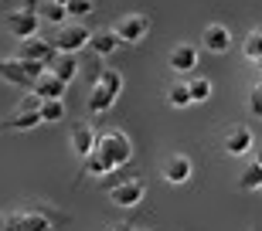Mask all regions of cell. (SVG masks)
<instances>
[{
  "label": "cell",
  "mask_w": 262,
  "mask_h": 231,
  "mask_svg": "<svg viewBox=\"0 0 262 231\" xmlns=\"http://www.w3.org/2000/svg\"><path fill=\"white\" fill-rule=\"evenodd\" d=\"M65 119V99H41V123Z\"/></svg>",
  "instance_id": "cell-21"
},
{
  "label": "cell",
  "mask_w": 262,
  "mask_h": 231,
  "mask_svg": "<svg viewBox=\"0 0 262 231\" xmlns=\"http://www.w3.org/2000/svg\"><path fill=\"white\" fill-rule=\"evenodd\" d=\"M51 44H55L58 55H78L82 48L92 44V31H89L82 20H72V24H61L58 28V34L51 38Z\"/></svg>",
  "instance_id": "cell-2"
},
{
  "label": "cell",
  "mask_w": 262,
  "mask_h": 231,
  "mask_svg": "<svg viewBox=\"0 0 262 231\" xmlns=\"http://www.w3.org/2000/svg\"><path fill=\"white\" fill-rule=\"evenodd\" d=\"M259 191H262V187H259Z\"/></svg>",
  "instance_id": "cell-35"
},
{
  "label": "cell",
  "mask_w": 262,
  "mask_h": 231,
  "mask_svg": "<svg viewBox=\"0 0 262 231\" xmlns=\"http://www.w3.org/2000/svg\"><path fill=\"white\" fill-rule=\"evenodd\" d=\"M119 44H123V41H119V34L113 28H106V31H96V34H92V44H89V48L96 51L99 58H109L113 51L119 48Z\"/></svg>",
  "instance_id": "cell-16"
},
{
  "label": "cell",
  "mask_w": 262,
  "mask_h": 231,
  "mask_svg": "<svg viewBox=\"0 0 262 231\" xmlns=\"http://www.w3.org/2000/svg\"><path fill=\"white\" fill-rule=\"evenodd\" d=\"M96 82H99L102 88H109L113 96H123V75H119L116 68H99Z\"/></svg>",
  "instance_id": "cell-22"
},
{
  "label": "cell",
  "mask_w": 262,
  "mask_h": 231,
  "mask_svg": "<svg viewBox=\"0 0 262 231\" xmlns=\"http://www.w3.org/2000/svg\"><path fill=\"white\" fill-rule=\"evenodd\" d=\"M0 78L7 82V85H17V88H34V75L28 72V61H20V58H0Z\"/></svg>",
  "instance_id": "cell-6"
},
{
  "label": "cell",
  "mask_w": 262,
  "mask_h": 231,
  "mask_svg": "<svg viewBox=\"0 0 262 231\" xmlns=\"http://www.w3.org/2000/svg\"><path fill=\"white\" fill-rule=\"evenodd\" d=\"M78 68H82L78 65V55H55V61L48 65V72H55L65 85H72V82L78 78Z\"/></svg>",
  "instance_id": "cell-15"
},
{
  "label": "cell",
  "mask_w": 262,
  "mask_h": 231,
  "mask_svg": "<svg viewBox=\"0 0 262 231\" xmlns=\"http://www.w3.org/2000/svg\"><path fill=\"white\" fill-rule=\"evenodd\" d=\"M133 231H146V228H133Z\"/></svg>",
  "instance_id": "cell-32"
},
{
  "label": "cell",
  "mask_w": 262,
  "mask_h": 231,
  "mask_svg": "<svg viewBox=\"0 0 262 231\" xmlns=\"http://www.w3.org/2000/svg\"><path fill=\"white\" fill-rule=\"evenodd\" d=\"M0 221H4V218H0Z\"/></svg>",
  "instance_id": "cell-34"
},
{
  "label": "cell",
  "mask_w": 262,
  "mask_h": 231,
  "mask_svg": "<svg viewBox=\"0 0 262 231\" xmlns=\"http://www.w3.org/2000/svg\"><path fill=\"white\" fill-rule=\"evenodd\" d=\"M255 164H259V167H262V146H259V156H255Z\"/></svg>",
  "instance_id": "cell-30"
},
{
  "label": "cell",
  "mask_w": 262,
  "mask_h": 231,
  "mask_svg": "<svg viewBox=\"0 0 262 231\" xmlns=\"http://www.w3.org/2000/svg\"><path fill=\"white\" fill-rule=\"evenodd\" d=\"M167 106L170 109H187V106H194V99H191V85L187 82H174V85H167Z\"/></svg>",
  "instance_id": "cell-18"
},
{
  "label": "cell",
  "mask_w": 262,
  "mask_h": 231,
  "mask_svg": "<svg viewBox=\"0 0 262 231\" xmlns=\"http://www.w3.org/2000/svg\"><path fill=\"white\" fill-rule=\"evenodd\" d=\"M146 197V187L143 180H136V177H126V180H119L109 187V201L116 204V207H140Z\"/></svg>",
  "instance_id": "cell-4"
},
{
  "label": "cell",
  "mask_w": 262,
  "mask_h": 231,
  "mask_svg": "<svg viewBox=\"0 0 262 231\" xmlns=\"http://www.w3.org/2000/svg\"><path fill=\"white\" fill-rule=\"evenodd\" d=\"M191 173H194V164H191L184 153H174V156L164 160V180L167 183H187Z\"/></svg>",
  "instance_id": "cell-11"
},
{
  "label": "cell",
  "mask_w": 262,
  "mask_h": 231,
  "mask_svg": "<svg viewBox=\"0 0 262 231\" xmlns=\"http://www.w3.org/2000/svg\"><path fill=\"white\" fill-rule=\"evenodd\" d=\"M201 41H204V51H211V55H228L232 51V28L228 24H204V34H201Z\"/></svg>",
  "instance_id": "cell-8"
},
{
  "label": "cell",
  "mask_w": 262,
  "mask_h": 231,
  "mask_svg": "<svg viewBox=\"0 0 262 231\" xmlns=\"http://www.w3.org/2000/svg\"><path fill=\"white\" fill-rule=\"evenodd\" d=\"M252 231H259V228H252Z\"/></svg>",
  "instance_id": "cell-33"
},
{
  "label": "cell",
  "mask_w": 262,
  "mask_h": 231,
  "mask_svg": "<svg viewBox=\"0 0 262 231\" xmlns=\"http://www.w3.org/2000/svg\"><path fill=\"white\" fill-rule=\"evenodd\" d=\"M109 231H133V224H113Z\"/></svg>",
  "instance_id": "cell-29"
},
{
  "label": "cell",
  "mask_w": 262,
  "mask_h": 231,
  "mask_svg": "<svg viewBox=\"0 0 262 231\" xmlns=\"http://www.w3.org/2000/svg\"><path fill=\"white\" fill-rule=\"evenodd\" d=\"M34 126H41V106L38 109H20L14 112V119H10V129H17V133H28V129H34Z\"/></svg>",
  "instance_id": "cell-19"
},
{
  "label": "cell",
  "mask_w": 262,
  "mask_h": 231,
  "mask_svg": "<svg viewBox=\"0 0 262 231\" xmlns=\"http://www.w3.org/2000/svg\"><path fill=\"white\" fill-rule=\"evenodd\" d=\"M96 153L102 156L113 170H119V167H126L129 160H133V143H129V136L123 133V129H102V133L96 136Z\"/></svg>",
  "instance_id": "cell-1"
},
{
  "label": "cell",
  "mask_w": 262,
  "mask_h": 231,
  "mask_svg": "<svg viewBox=\"0 0 262 231\" xmlns=\"http://www.w3.org/2000/svg\"><path fill=\"white\" fill-rule=\"evenodd\" d=\"M65 10H68V17L82 20V17H89V14L96 10V4H92V0H68V4H65Z\"/></svg>",
  "instance_id": "cell-27"
},
{
  "label": "cell",
  "mask_w": 262,
  "mask_h": 231,
  "mask_svg": "<svg viewBox=\"0 0 262 231\" xmlns=\"http://www.w3.org/2000/svg\"><path fill=\"white\" fill-rule=\"evenodd\" d=\"M245 106H249V112H252V115H262V88L259 85L249 92V102H245Z\"/></svg>",
  "instance_id": "cell-28"
},
{
  "label": "cell",
  "mask_w": 262,
  "mask_h": 231,
  "mask_svg": "<svg viewBox=\"0 0 262 231\" xmlns=\"http://www.w3.org/2000/svg\"><path fill=\"white\" fill-rule=\"evenodd\" d=\"M82 170H85L89 177H109V173H113V167H109L106 160H102V156H99L96 150H92V153H89L85 160H82Z\"/></svg>",
  "instance_id": "cell-23"
},
{
  "label": "cell",
  "mask_w": 262,
  "mask_h": 231,
  "mask_svg": "<svg viewBox=\"0 0 262 231\" xmlns=\"http://www.w3.org/2000/svg\"><path fill=\"white\" fill-rule=\"evenodd\" d=\"M96 126H89V123H78L72 133H68V143H72V150H75V156H82L85 160L92 150H96Z\"/></svg>",
  "instance_id": "cell-12"
},
{
  "label": "cell",
  "mask_w": 262,
  "mask_h": 231,
  "mask_svg": "<svg viewBox=\"0 0 262 231\" xmlns=\"http://www.w3.org/2000/svg\"><path fill=\"white\" fill-rule=\"evenodd\" d=\"M187 85H191V99H194V102H208V99H211V78L198 75V78H191Z\"/></svg>",
  "instance_id": "cell-26"
},
{
  "label": "cell",
  "mask_w": 262,
  "mask_h": 231,
  "mask_svg": "<svg viewBox=\"0 0 262 231\" xmlns=\"http://www.w3.org/2000/svg\"><path fill=\"white\" fill-rule=\"evenodd\" d=\"M55 44L51 41H45V38H28V41H20V51H17V58L20 61H41V65H51L55 61Z\"/></svg>",
  "instance_id": "cell-9"
},
{
  "label": "cell",
  "mask_w": 262,
  "mask_h": 231,
  "mask_svg": "<svg viewBox=\"0 0 262 231\" xmlns=\"http://www.w3.org/2000/svg\"><path fill=\"white\" fill-rule=\"evenodd\" d=\"M252 146H255V140H252V129H249V126H235V129H228V136H225V153L228 156H245Z\"/></svg>",
  "instance_id": "cell-13"
},
{
  "label": "cell",
  "mask_w": 262,
  "mask_h": 231,
  "mask_svg": "<svg viewBox=\"0 0 262 231\" xmlns=\"http://www.w3.org/2000/svg\"><path fill=\"white\" fill-rule=\"evenodd\" d=\"M119 34V41H126V44H140V41L150 34V17L146 14H123V17L116 20V28H113Z\"/></svg>",
  "instance_id": "cell-5"
},
{
  "label": "cell",
  "mask_w": 262,
  "mask_h": 231,
  "mask_svg": "<svg viewBox=\"0 0 262 231\" xmlns=\"http://www.w3.org/2000/svg\"><path fill=\"white\" fill-rule=\"evenodd\" d=\"M31 92H34L38 99H61L68 92V85L61 82L58 75H55V72H45V75L34 82V88H31Z\"/></svg>",
  "instance_id": "cell-14"
},
{
  "label": "cell",
  "mask_w": 262,
  "mask_h": 231,
  "mask_svg": "<svg viewBox=\"0 0 262 231\" xmlns=\"http://www.w3.org/2000/svg\"><path fill=\"white\" fill-rule=\"evenodd\" d=\"M116 99L119 96H113L109 88H102L99 82H92V92H89V112H109V109L116 106Z\"/></svg>",
  "instance_id": "cell-17"
},
{
  "label": "cell",
  "mask_w": 262,
  "mask_h": 231,
  "mask_svg": "<svg viewBox=\"0 0 262 231\" xmlns=\"http://www.w3.org/2000/svg\"><path fill=\"white\" fill-rule=\"evenodd\" d=\"M38 14H41V20H48V24H58V28L65 24V17H68V10L61 7V4H51V0H45V4H41Z\"/></svg>",
  "instance_id": "cell-25"
},
{
  "label": "cell",
  "mask_w": 262,
  "mask_h": 231,
  "mask_svg": "<svg viewBox=\"0 0 262 231\" xmlns=\"http://www.w3.org/2000/svg\"><path fill=\"white\" fill-rule=\"evenodd\" d=\"M245 58L252 61V65H262V28H252L245 34V44H242Z\"/></svg>",
  "instance_id": "cell-20"
},
{
  "label": "cell",
  "mask_w": 262,
  "mask_h": 231,
  "mask_svg": "<svg viewBox=\"0 0 262 231\" xmlns=\"http://www.w3.org/2000/svg\"><path fill=\"white\" fill-rule=\"evenodd\" d=\"M4 228L7 231H55V224L41 211H17L10 218H4Z\"/></svg>",
  "instance_id": "cell-7"
},
{
  "label": "cell",
  "mask_w": 262,
  "mask_h": 231,
  "mask_svg": "<svg viewBox=\"0 0 262 231\" xmlns=\"http://www.w3.org/2000/svg\"><path fill=\"white\" fill-rule=\"evenodd\" d=\"M167 68H170L174 75L194 72V68H198V48H194V44H177V48H170V55H167Z\"/></svg>",
  "instance_id": "cell-10"
},
{
  "label": "cell",
  "mask_w": 262,
  "mask_h": 231,
  "mask_svg": "<svg viewBox=\"0 0 262 231\" xmlns=\"http://www.w3.org/2000/svg\"><path fill=\"white\" fill-rule=\"evenodd\" d=\"M51 4H61V7H65V4H68V0H51Z\"/></svg>",
  "instance_id": "cell-31"
},
{
  "label": "cell",
  "mask_w": 262,
  "mask_h": 231,
  "mask_svg": "<svg viewBox=\"0 0 262 231\" xmlns=\"http://www.w3.org/2000/svg\"><path fill=\"white\" fill-rule=\"evenodd\" d=\"M4 28H7V34H14L17 41L38 38V31H41V14H38L34 7H17V10H10L7 17H4Z\"/></svg>",
  "instance_id": "cell-3"
},
{
  "label": "cell",
  "mask_w": 262,
  "mask_h": 231,
  "mask_svg": "<svg viewBox=\"0 0 262 231\" xmlns=\"http://www.w3.org/2000/svg\"><path fill=\"white\" fill-rule=\"evenodd\" d=\"M238 187H242V191H259V187H262V167L259 164L245 167L242 177H238Z\"/></svg>",
  "instance_id": "cell-24"
}]
</instances>
